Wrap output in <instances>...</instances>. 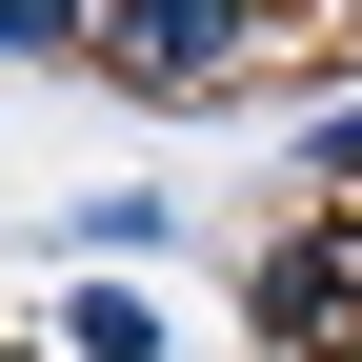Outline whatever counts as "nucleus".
<instances>
[{
    "instance_id": "nucleus-1",
    "label": "nucleus",
    "mask_w": 362,
    "mask_h": 362,
    "mask_svg": "<svg viewBox=\"0 0 362 362\" xmlns=\"http://www.w3.org/2000/svg\"><path fill=\"white\" fill-rule=\"evenodd\" d=\"M262 40H282V0H101V40H81V61L141 81V101H202V81H242Z\"/></svg>"
},
{
    "instance_id": "nucleus-2",
    "label": "nucleus",
    "mask_w": 362,
    "mask_h": 362,
    "mask_svg": "<svg viewBox=\"0 0 362 362\" xmlns=\"http://www.w3.org/2000/svg\"><path fill=\"white\" fill-rule=\"evenodd\" d=\"M262 342L362 362V202H302V242H262Z\"/></svg>"
},
{
    "instance_id": "nucleus-4",
    "label": "nucleus",
    "mask_w": 362,
    "mask_h": 362,
    "mask_svg": "<svg viewBox=\"0 0 362 362\" xmlns=\"http://www.w3.org/2000/svg\"><path fill=\"white\" fill-rule=\"evenodd\" d=\"M322 161H342V181H362V101H342V121H322Z\"/></svg>"
},
{
    "instance_id": "nucleus-3",
    "label": "nucleus",
    "mask_w": 362,
    "mask_h": 362,
    "mask_svg": "<svg viewBox=\"0 0 362 362\" xmlns=\"http://www.w3.org/2000/svg\"><path fill=\"white\" fill-rule=\"evenodd\" d=\"M101 40V0H0V61H81Z\"/></svg>"
}]
</instances>
